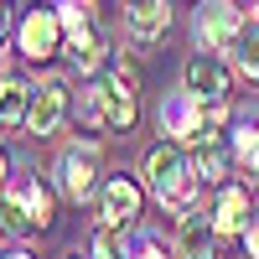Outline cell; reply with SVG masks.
<instances>
[{
  "label": "cell",
  "mask_w": 259,
  "mask_h": 259,
  "mask_svg": "<svg viewBox=\"0 0 259 259\" xmlns=\"http://www.w3.org/2000/svg\"><path fill=\"white\" fill-rule=\"evenodd\" d=\"M244 11L233 6V0H202V11H197V41L207 52H233V41L244 36Z\"/></svg>",
  "instance_id": "cell-4"
},
{
  "label": "cell",
  "mask_w": 259,
  "mask_h": 259,
  "mask_svg": "<svg viewBox=\"0 0 259 259\" xmlns=\"http://www.w3.org/2000/svg\"><path fill=\"white\" fill-rule=\"evenodd\" d=\"M130 6H145V0H130Z\"/></svg>",
  "instance_id": "cell-24"
},
{
  "label": "cell",
  "mask_w": 259,
  "mask_h": 259,
  "mask_svg": "<svg viewBox=\"0 0 259 259\" xmlns=\"http://www.w3.org/2000/svg\"><path fill=\"white\" fill-rule=\"evenodd\" d=\"M73 259H83V254H73Z\"/></svg>",
  "instance_id": "cell-25"
},
{
  "label": "cell",
  "mask_w": 259,
  "mask_h": 259,
  "mask_svg": "<svg viewBox=\"0 0 259 259\" xmlns=\"http://www.w3.org/2000/svg\"><path fill=\"white\" fill-rule=\"evenodd\" d=\"M0 233H6V239H31V233H41L31 207H26V197H21V187L0 192Z\"/></svg>",
  "instance_id": "cell-14"
},
{
  "label": "cell",
  "mask_w": 259,
  "mask_h": 259,
  "mask_svg": "<svg viewBox=\"0 0 259 259\" xmlns=\"http://www.w3.org/2000/svg\"><path fill=\"white\" fill-rule=\"evenodd\" d=\"M21 197H26L36 228H47V223H52V187L41 182V177H26V182H21Z\"/></svg>",
  "instance_id": "cell-18"
},
{
  "label": "cell",
  "mask_w": 259,
  "mask_h": 259,
  "mask_svg": "<svg viewBox=\"0 0 259 259\" xmlns=\"http://www.w3.org/2000/svg\"><path fill=\"white\" fill-rule=\"evenodd\" d=\"M94 150H83V145H68L62 150V161H57V187H62V197H73V202H83L94 192Z\"/></svg>",
  "instance_id": "cell-10"
},
{
  "label": "cell",
  "mask_w": 259,
  "mask_h": 259,
  "mask_svg": "<svg viewBox=\"0 0 259 259\" xmlns=\"http://www.w3.org/2000/svg\"><path fill=\"white\" fill-rule=\"evenodd\" d=\"M182 83L192 94H202L207 104H228V62L218 52H197V57H187V68H182Z\"/></svg>",
  "instance_id": "cell-6"
},
{
  "label": "cell",
  "mask_w": 259,
  "mask_h": 259,
  "mask_svg": "<svg viewBox=\"0 0 259 259\" xmlns=\"http://www.w3.org/2000/svg\"><path fill=\"white\" fill-rule=\"evenodd\" d=\"M62 109H68V83L62 78H47L31 89V104H26V130L31 135H52L62 124Z\"/></svg>",
  "instance_id": "cell-7"
},
{
  "label": "cell",
  "mask_w": 259,
  "mask_h": 259,
  "mask_svg": "<svg viewBox=\"0 0 259 259\" xmlns=\"http://www.w3.org/2000/svg\"><path fill=\"white\" fill-rule=\"evenodd\" d=\"M177 259H218V228H212V212H182L177 228Z\"/></svg>",
  "instance_id": "cell-9"
},
{
  "label": "cell",
  "mask_w": 259,
  "mask_h": 259,
  "mask_svg": "<svg viewBox=\"0 0 259 259\" xmlns=\"http://www.w3.org/2000/svg\"><path fill=\"white\" fill-rule=\"evenodd\" d=\"M249 192L254 187H218V197H212V228L218 233H244V223H249Z\"/></svg>",
  "instance_id": "cell-11"
},
{
  "label": "cell",
  "mask_w": 259,
  "mask_h": 259,
  "mask_svg": "<svg viewBox=\"0 0 259 259\" xmlns=\"http://www.w3.org/2000/svg\"><path fill=\"white\" fill-rule=\"evenodd\" d=\"M145 182H150V192L166 202V207H177V212H192V197H197V166H192V156H187V145H177V140H166V145H156L145 156Z\"/></svg>",
  "instance_id": "cell-1"
},
{
  "label": "cell",
  "mask_w": 259,
  "mask_h": 259,
  "mask_svg": "<svg viewBox=\"0 0 259 259\" xmlns=\"http://www.w3.org/2000/svg\"><path fill=\"white\" fill-rule=\"evenodd\" d=\"M99 99H104V130H130L135 124V73L109 62L104 68V83H99Z\"/></svg>",
  "instance_id": "cell-5"
},
{
  "label": "cell",
  "mask_w": 259,
  "mask_h": 259,
  "mask_svg": "<svg viewBox=\"0 0 259 259\" xmlns=\"http://www.w3.org/2000/svg\"><path fill=\"white\" fill-rule=\"evenodd\" d=\"M233 161L244 166V182L259 192V124H254V119L233 130Z\"/></svg>",
  "instance_id": "cell-15"
},
{
  "label": "cell",
  "mask_w": 259,
  "mask_h": 259,
  "mask_svg": "<svg viewBox=\"0 0 259 259\" xmlns=\"http://www.w3.org/2000/svg\"><path fill=\"white\" fill-rule=\"evenodd\" d=\"M6 31H11V16H6V6H0V41H6Z\"/></svg>",
  "instance_id": "cell-22"
},
{
  "label": "cell",
  "mask_w": 259,
  "mask_h": 259,
  "mask_svg": "<svg viewBox=\"0 0 259 259\" xmlns=\"http://www.w3.org/2000/svg\"><path fill=\"white\" fill-rule=\"evenodd\" d=\"M218 124H223V104H207L202 94H166L161 99V135H171L177 145H202L207 135H218Z\"/></svg>",
  "instance_id": "cell-2"
},
{
  "label": "cell",
  "mask_w": 259,
  "mask_h": 259,
  "mask_svg": "<svg viewBox=\"0 0 259 259\" xmlns=\"http://www.w3.org/2000/svg\"><path fill=\"white\" fill-rule=\"evenodd\" d=\"M166 26H171L166 0H145V6H130V36H135L140 47H150L156 36H166Z\"/></svg>",
  "instance_id": "cell-12"
},
{
  "label": "cell",
  "mask_w": 259,
  "mask_h": 259,
  "mask_svg": "<svg viewBox=\"0 0 259 259\" xmlns=\"http://www.w3.org/2000/svg\"><path fill=\"white\" fill-rule=\"evenodd\" d=\"M233 62H239V73H244L249 83H259V21H249L244 36L233 41Z\"/></svg>",
  "instance_id": "cell-17"
},
{
  "label": "cell",
  "mask_w": 259,
  "mask_h": 259,
  "mask_svg": "<svg viewBox=\"0 0 259 259\" xmlns=\"http://www.w3.org/2000/svg\"><path fill=\"white\" fill-rule=\"evenodd\" d=\"M62 41H68L62 11H57V6H41V0L21 16V26H16V47H21V57H31V62H47Z\"/></svg>",
  "instance_id": "cell-3"
},
{
  "label": "cell",
  "mask_w": 259,
  "mask_h": 259,
  "mask_svg": "<svg viewBox=\"0 0 259 259\" xmlns=\"http://www.w3.org/2000/svg\"><path fill=\"white\" fill-rule=\"evenodd\" d=\"M0 6H6V0H0Z\"/></svg>",
  "instance_id": "cell-26"
},
{
  "label": "cell",
  "mask_w": 259,
  "mask_h": 259,
  "mask_svg": "<svg viewBox=\"0 0 259 259\" xmlns=\"http://www.w3.org/2000/svg\"><path fill=\"white\" fill-rule=\"evenodd\" d=\"M140 207H145V192L135 177H109L104 182V223L109 228H130L140 218Z\"/></svg>",
  "instance_id": "cell-8"
},
{
  "label": "cell",
  "mask_w": 259,
  "mask_h": 259,
  "mask_svg": "<svg viewBox=\"0 0 259 259\" xmlns=\"http://www.w3.org/2000/svg\"><path fill=\"white\" fill-rule=\"evenodd\" d=\"M244 249H249V259H259V218L244 223Z\"/></svg>",
  "instance_id": "cell-20"
},
{
  "label": "cell",
  "mask_w": 259,
  "mask_h": 259,
  "mask_svg": "<svg viewBox=\"0 0 259 259\" xmlns=\"http://www.w3.org/2000/svg\"><path fill=\"white\" fill-rule=\"evenodd\" d=\"M6 171H11V161H6V150H0V192H6Z\"/></svg>",
  "instance_id": "cell-21"
},
{
  "label": "cell",
  "mask_w": 259,
  "mask_h": 259,
  "mask_svg": "<svg viewBox=\"0 0 259 259\" xmlns=\"http://www.w3.org/2000/svg\"><path fill=\"white\" fill-rule=\"evenodd\" d=\"M26 104H31L26 83H16V78L0 83V124H26Z\"/></svg>",
  "instance_id": "cell-16"
},
{
  "label": "cell",
  "mask_w": 259,
  "mask_h": 259,
  "mask_svg": "<svg viewBox=\"0 0 259 259\" xmlns=\"http://www.w3.org/2000/svg\"><path fill=\"white\" fill-rule=\"evenodd\" d=\"M0 259H31V254H26V249H16V254H0Z\"/></svg>",
  "instance_id": "cell-23"
},
{
  "label": "cell",
  "mask_w": 259,
  "mask_h": 259,
  "mask_svg": "<svg viewBox=\"0 0 259 259\" xmlns=\"http://www.w3.org/2000/svg\"><path fill=\"white\" fill-rule=\"evenodd\" d=\"M228 156H233V140H223V135H207L202 145H192V166H197L202 182H223L228 177Z\"/></svg>",
  "instance_id": "cell-13"
},
{
  "label": "cell",
  "mask_w": 259,
  "mask_h": 259,
  "mask_svg": "<svg viewBox=\"0 0 259 259\" xmlns=\"http://www.w3.org/2000/svg\"><path fill=\"white\" fill-rule=\"evenodd\" d=\"M135 259H177V254H166L156 239H140V244H135Z\"/></svg>",
  "instance_id": "cell-19"
}]
</instances>
